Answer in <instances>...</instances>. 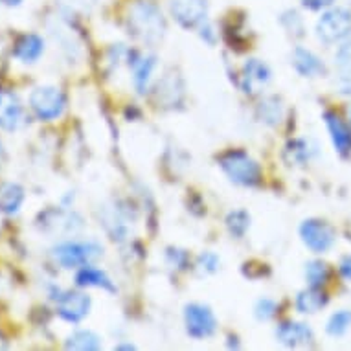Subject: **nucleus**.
<instances>
[{"label":"nucleus","mask_w":351,"mask_h":351,"mask_svg":"<svg viewBox=\"0 0 351 351\" xmlns=\"http://www.w3.org/2000/svg\"><path fill=\"white\" fill-rule=\"evenodd\" d=\"M351 326V311H339L335 313L333 317L329 318L328 322V333L333 337L344 335Z\"/></svg>","instance_id":"25"},{"label":"nucleus","mask_w":351,"mask_h":351,"mask_svg":"<svg viewBox=\"0 0 351 351\" xmlns=\"http://www.w3.org/2000/svg\"><path fill=\"white\" fill-rule=\"evenodd\" d=\"M24 202V190L19 184L6 182L0 186V212L13 215L21 210Z\"/></svg>","instance_id":"18"},{"label":"nucleus","mask_w":351,"mask_h":351,"mask_svg":"<svg viewBox=\"0 0 351 351\" xmlns=\"http://www.w3.org/2000/svg\"><path fill=\"white\" fill-rule=\"evenodd\" d=\"M201 37L204 40H208L210 45H213L215 43V32H213V28L210 26V24H201Z\"/></svg>","instance_id":"32"},{"label":"nucleus","mask_w":351,"mask_h":351,"mask_svg":"<svg viewBox=\"0 0 351 351\" xmlns=\"http://www.w3.org/2000/svg\"><path fill=\"white\" fill-rule=\"evenodd\" d=\"M104 254V248L94 241H64L52 248V258L63 269H81L90 265Z\"/></svg>","instance_id":"2"},{"label":"nucleus","mask_w":351,"mask_h":351,"mask_svg":"<svg viewBox=\"0 0 351 351\" xmlns=\"http://www.w3.org/2000/svg\"><path fill=\"white\" fill-rule=\"evenodd\" d=\"M26 123V112L19 98L12 93H0V129L15 133Z\"/></svg>","instance_id":"10"},{"label":"nucleus","mask_w":351,"mask_h":351,"mask_svg":"<svg viewBox=\"0 0 351 351\" xmlns=\"http://www.w3.org/2000/svg\"><path fill=\"white\" fill-rule=\"evenodd\" d=\"M305 278H307L311 287H322L326 278H328V267L324 265L322 261H311V263H307Z\"/></svg>","instance_id":"24"},{"label":"nucleus","mask_w":351,"mask_h":351,"mask_svg":"<svg viewBox=\"0 0 351 351\" xmlns=\"http://www.w3.org/2000/svg\"><path fill=\"white\" fill-rule=\"evenodd\" d=\"M197 265H199V269L204 272H215L219 269V258L212 252H204L199 256Z\"/></svg>","instance_id":"28"},{"label":"nucleus","mask_w":351,"mask_h":351,"mask_svg":"<svg viewBox=\"0 0 351 351\" xmlns=\"http://www.w3.org/2000/svg\"><path fill=\"white\" fill-rule=\"evenodd\" d=\"M75 283H77L80 287H99L105 289V291H109V293H116L114 283L110 282V278L107 276L104 271L94 269V267L90 265L81 267L80 272L75 274Z\"/></svg>","instance_id":"17"},{"label":"nucleus","mask_w":351,"mask_h":351,"mask_svg":"<svg viewBox=\"0 0 351 351\" xmlns=\"http://www.w3.org/2000/svg\"><path fill=\"white\" fill-rule=\"evenodd\" d=\"M21 2H23V0H0V4H4V6H10V8L19 6Z\"/></svg>","instance_id":"34"},{"label":"nucleus","mask_w":351,"mask_h":351,"mask_svg":"<svg viewBox=\"0 0 351 351\" xmlns=\"http://www.w3.org/2000/svg\"><path fill=\"white\" fill-rule=\"evenodd\" d=\"M326 125H328L329 133H331V140H333L335 147L340 155H346L351 151V131L348 129L344 121L340 120L335 112H326Z\"/></svg>","instance_id":"13"},{"label":"nucleus","mask_w":351,"mask_h":351,"mask_svg":"<svg viewBox=\"0 0 351 351\" xmlns=\"http://www.w3.org/2000/svg\"><path fill=\"white\" fill-rule=\"evenodd\" d=\"M226 226H228V230L234 237H243L245 236V232L248 230V226H250V217H248L247 212H243V210H236V212L228 213V217H226Z\"/></svg>","instance_id":"23"},{"label":"nucleus","mask_w":351,"mask_h":351,"mask_svg":"<svg viewBox=\"0 0 351 351\" xmlns=\"http://www.w3.org/2000/svg\"><path fill=\"white\" fill-rule=\"evenodd\" d=\"M29 107L39 120L52 121L63 116L66 99L56 86H37L34 93L29 94Z\"/></svg>","instance_id":"4"},{"label":"nucleus","mask_w":351,"mask_h":351,"mask_svg":"<svg viewBox=\"0 0 351 351\" xmlns=\"http://www.w3.org/2000/svg\"><path fill=\"white\" fill-rule=\"evenodd\" d=\"M300 236L313 252H326L335 241L333 228L322 221H315V219H309L300 226Z\"/></svg>","instance_id":"8"},{"label":"nucleus","mask_w":351,"mask_h":351,"mask_svg":"<svg viewBox=\"0 0 351 351\" xmlns=\"http://www.w3.org/2000/svg\"><path fill=\"white\" fill-rule=\"evenodd\" d=\"M184 320L186 331L193 339H208L215 333V328H217V322H215V317L210 311V307L202 304L186 305Z\"/></svg>","instance_id":"6"},{"label":"nucleus","mask_w":351,"mask_h":351,"mask_svg":"<svg viewBox=\"0 0 351 351\" xmlns=\"http://www.w3.org/2000/svg\"><path fill=\"white\" fill-rule=\"evenodd\" d=\"M328 298H326V294L322 291H318V287H311L307 289V291H302L298 294V298H296V307H298L300 313H307V315H311V313H317L322 309L324 305H326Z\"/></svg>","instance_id":"20"},{"label":"nucleus","mask_w":351,"mask_h":351,"mask_svg":"<svg viewBox=\"0 0 351 351\" xmlns=\"http://www.w3.org/2000/svg\"><path fill=\"white\" fill-rule=\"evenodd\" d=\"M156 59L155 58H140L133 61V81L134 86L138 88V93H145L147 83L151 80V74L155 70Z\"/></svg>","instance_id":"21"},{"label":"nucleus","mask_w":351,"mask_h":351,"mask_svg":"<svg viewBox=\"0 0 351 351\" xmlns=\"http://www.w3.org/2000/svg\"><path fill=\"white\" fill-rule=\"evenodd\" d=\"M186 252H182V250H169L167 252V259H169V263L171 265H177L179 269H184L186 265Z\"/></svg>","instance_id":"30"},{"label":"nucleus","mask_w":351,"mask_h":351,"mask_svg":"<svg viewBox=\"0 0 351 351\" xmlns=\"http://www.w3.org/2000/svg\"><path fill=\"white\" fill-rule=\"evenodd\" d=\"M293 66L300 75L304 77H315V75L322 74L324 63L309 50L305 48H296L293 53Z\"/></svg>","instance_id":"16"},{"label":"nucleus","mask_w":351,"mask_h":351,"mask_svg":"<svg viewBox=\"0 0 351 351\" xmlns=\"http://www.w3.org/2000/svg\"><path fill=\"white\" fill-rule=\"evenodd\" d=\"M335 0H302V4L309 10H322V8H328L333 4Z\"/></svg>","instance_id":"31"},{"label":"nucleus","mask_w":351,"mask_h":351,"mask_svg":"<svg viewBox=\"0 0 351 351\" xmlns=\"http://www.w3.org/2000/svg\"><path fill=\"white\" fill-rule=\"evenodd\" d=\"M175 21L184 28H195L206 21L208 0H169Z\"/></svg>","instance_id":"7"},{"label":"nucleus","mask_w":351,"mask_h":351,"mask_svg":"<svg viewBox=\"0 0 351 351\" xmlns=\"http://www.w3.org/2000/svg\"><path fill=\"white\" fill-rule=\"evenodd\" d=\"M340 272H342V276H344L346 280H350L351 282V256L344 258V261L340 263Z\"/></svg>","instance_id":"33"},{"label":"nucleus","mask_w":351,"mask_h":351,"mask_svg":"<svg viewBox=\"0 0 351 351\" xmlns=\"http://www.w3.org/2000/svg\"><path fill=\"white\" fill-rule=\"evenodd\" d=\"M283 26L289 29V34L294 35H304V23H302V17H300L296 12H287L282 15Z\"/></svg>","instance_id":"26"},{"label":"nucleus","mask_w":351,"mask_h":351,"mask_svg":"<svg viewBox=\"0 0 351 351\" xmlns=\"http://www.w3.org/2000/svg\"><path fill=\"white\" fill-rule=\"evenodd\" d=\"M56 300L58 315L70 324L81 322L90 311V298L83 293H61Z\"/></svg>","instance_id":"9"},{"label":"nucleus","mask_w":351,"mask_h":351,"mask_svg":"<svg viewBox=\"0 0 351 351\" xmlns=\"http://www.w3.org/2000/svg\"><path fill=\"white\" fill-rule=\"evenodd\" d=\"M43 52H45V40L40 39L39 35L26 34L17 40L13 56L21 63H35L43 56Z\"/></svg>","instance_id":"12"},{"label":"nucleus","mask_w":351,"mask_h":351,"mask_svg":"<svg viewBox=\"0 0 351 351\" xmlns=\"http://www.w3.org/2000/svg\"><path fill=\"white\" fill-rule=\"evenodd\" d=\"M226 177L239 186H256L261 177L258 162L248 156L245 151H228L219 160Z\"/></svg>","instance_id":"3"},{"label":"nucleus","mask_w":351,"mask_h":351,"mask_svg":"<svg viewBox=\"0 0 351 351\" xmlns=\"http://www.w3.org/2000/svg\"><path fill=\"white\" fill-rule=\"evenodd\" d=\"M318 39L326 45H333L346 39L351 34V13L344 8H333L318 19L317 23Z\"/></svg>","instance_id":"5"},{"label":"nucleus","mask_w":351,"mask_h":351,"mask_svg":"<svg viewBox=\"0 0 351 351\" xmlns=\"http://www.w3.org/2000/svg\"><path fill=\"white\" fill-rule=\"evenodd\" d=\"M278 340L285 346H300L307 344L313 340V331L305 324L285 322L276 329Z\"/></svg>","instance_id":"15"},{"label":"nucleus","mask_w":351,"mask_h":351,"mask_svg":"<svg viewBox=\"0 0 351 351\" xmlns=\"http://www.w3.org/2000/svg\"><path fill=\"white\" fill-rule=\"evenodd\" d=\"M129 28L145 45H156L166 35V19L153 2L140 0L129 10Z\"/></svg>","instance_id":"1"},{"label":"nucleus","mask_w":351,"mask_h":351,"mask_svg":"<svg viewBox=\"0 0 351 351\" xmlns=\"http://www.w3.org/2000/svg\"><path fill=\"white\" fill-rule=\"evenodd\" d=\"M335 69H337V86L340 93L351 94V40L339 48L335 56Z\"/></svg>","instance_id":"14"},{"label":"nucleus","mask_w":351,"mask_h":351,"mask_svg":"<svg viewBox=\"0 0 351 351\" xmlns=\"http://www.w3.org/2000/svg\"><path fill=\"white\" fill-rule=\"evenodd\" d=\"M63 4H66L72 10H81V12H90L96 4H98V0H63Z\"/></svg>","instance_id":"29"},{"label":"nucleus","mask_w":351,"mask_h":351,"mask_svg":"<svg viewBox=\"0 0 351 351\" xmlns=\"http://www.w3.org/2000/svg\"><path fill=\"white\" fill-rule=\"evenodd\" d=\"M99 337L93 331H75L72 337L66 340V350H80V351H93L99 350Z\"/></svg>","instance_id":"22"},{"label":"nucleus","mask_w":351,"mask_h":351,"mask_svg":"<svg viewBox=\"0 0 351 351\" xmlns=\"http://www.w3.org/2000/svg\"><path fill=\"white\" fill-rule=\"evenodd\" d=\"M276 309H278V305L274 300H269V298L259 300L258 304H256V317H258L259 320L267 322V320H271V318L276 315Z\"/></svg>","instance_id":"27"},{"label":"nucleus","mask_w":351,"mask_h":351,"mask_svg":"<svg viewBox=\"0 0 351 351\" xmlns=\"http://www.w3.org/2000/svg\"><path fill=\"white\" fill-rule=\"evenodd\" d=\"M4 160V149H2V144H0V162Z\"/></svg>","instance_id":"35"},{"label":"nucleus","mask_w":351,"mask_h":351,"mask_svg":"<svg viewBox=\"0 0 351 351\" xmlns=\"http://www.w3.org/2000/svg\"><path fill=\"white\" fill-rule=\"evenodd\" d=\"M271 81V70L259 59H250L243 66V90L254 93L256 86L267 85Z\"/></svg>","instance_id":"11"},{"label":"nucleus","mask_w":351,"mask_h":351,"mask_svg":"<svg viewBox=\"0 0 351 351\" xmlns=\"http://www.w3.org/2000/svg\"><path fill=\"white\" fill-rule=\"evenodd\" d=\"M283 104L276 96H267L261 104L258 105L259 120L267 125H278L283 120Z\"/></svg>","instance_id":"19"}]
</instances>
